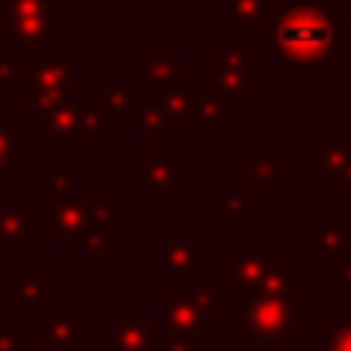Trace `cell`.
<instances>
[{
  "instance_id": "obj_1",
  "label": "cell",
  "mask_w": 351,
  "mask_h": 351,
  "mask_svg": "<svg viewBox=\"0 0 351 351\" xmlns=\"http://www.w3.org/2000/svg\"><path fill=\"white\" fill-rule=\"evenodd\" d=\"M273 51L290 69L328 72L335 65V17L317 0H290L273 17Z\"/></svg>"
},
{
  "instance_id": "obj_2",
  "label": "cell",
  "mask_w": 351,
  "mask_h": 351,
  "mask_svg": "<svg viewBox=\"0 0 351 351\" xmlns=\"http://www.w3.org/2000/svg\"><path fill=\"white\" fill-rule=\"evenodd\" d=\"M242 328H245V335H252L263 345H287V338L300 331L297 304L266 297L263 290H245Z\"/></svg>"
},
{
  "instance_id": "obj_3",
  "label": "cell",
  "mask_w": 351,
  "mask_h": 351,
  "mask_svg": "<svg viewBox=\"0 0 351 351\" xmlns=\"http://www.w3.org/2000/svg\"><path fill=\"white\" fill-rule=\"evenodd\" d=\"M256 82V55H249L239 41H229L222 55L212 58V89L219 99H235L242 89Z\"/></svg>"
},
{
  "instance_id": "obj_4",
  "label": "cell",
  "mask_w": 351,
  "mask_h": 351,
  "mask_svg": "<svg viewBox=\"0 0 351 351\" xmlns=\"http://www.w3.org/2000/svg\"><path fill=\"white\" fill-rule=\"evenodd\" d=\"M7 27L10 38L24 41L27 48H38L55 34L51 0H7Z\"/></svg>"
},
{
  "instance_id": "obj_5",
  "label": "cell",
  "mask_w": 351,
  "mask_h": 351,
  "mask_svg": "<svg viewBox=\"0 0 351 351\" xmlns=\"http://www.w3.org/2000/svg\"><path fill=\"white\" fill-rule=\"evenodd\" d=\"M164 324L174 335H202L205 331V317L208 307L202 304L198 293H184V290H164Z\"/></svg>"
},
{
  "instance_id": "obj_6",
  "label": "cell",
  "mask_w": 351,
  "mask_h": 351,
  "mask_svg": "<svg viewBox=\"0 0 351 351\" xmlns=\"http://www.w3.org/2000/svg\"><path fill=\"white\" fill-rule=\"evenodd\" d=\"M38 222L55 229L62 239H86L93 229V215L82 198H65V202H55L51 208H41Z\"/></svg>"
},
{
  "instance_id": "obj_7",
  "label": "cell",
  "mask_w": 351,
  "mask_h": 351,
  "mask_svg": "<svg viewBox=\"0 0 351 351\" xmlns=\"http://www.w3.org/2000/svg\"><path fill=\"white\" fill-rule=\"evenodd\" d=\"M226 276H229V287H239L242 293L245 290H259V283L266 276V259L256 256V242H242V249L235 256H229Z\"/></svg>"
},
{
  "instance_id": "obj_8",
  "label": "cell",
  "mask_w": 351,
  "mask_h": 351,
  "mask_svg": "<svg viewBox=\"0 0 351 351\" xmlns=\"http://www.w3.org/2000/svg\"><path fill=\"white\" fill-rule=\"evenodd\" d=\"M133 178L143 181L150 191L157 195H178L181 191V178H178V167L164 160L160 150H150L143 164H133Z\"/></svg>"
},
{
  "instance_id": "obj_9",
  "label": "cell",
  "mask_w": 351,
  "mask_h": 351,
  "mask_svg": "<svg viewBox=\"0 0 351 351\" xmlns=\"http://www.w3.org/2000/svg\"><path fill=\"white\" fill-rule=\"evenodd\" d=\"M259 290H263L266 297L297 304L300 293H304V280H300L297 273H290V263H287L283 256H276V259H266V276H263Z\"/></svg>"
},
{
  "instance_id": "obj_10",
  "label": "cell",
  "mask_w": 351,
  "mask_h": 351,
  "mask_svg": "<svg viewBox=\"0 0 351 351\" xmlns=\"http://www.w3.org/2000/svg\"><path fill=\"white\" fill-rule=\"evenodd\" d=\"M82 341H86V324L75 321L69 307H58L55 317L45 321V338H41L45 348H55V345L58 348H79Z\"/></svg>"
},
{
  "instance_id": "obj_11",
  "label": "cell",
  "mask_w": 351,
  "mask_h": 351,
  "mask_svg": "<svg viewBox=\"0 0 351 351\" xmlns=\"http://www.w3.org/2000/svg\"><path fill=\"white\" fill-rule=\"evenodd\" d=\"M133 123L143 133H178L181 130V119L164 106V99H140L133 106Z\"/></svg>"
},
{
  "instance_id": "obj_12",
  "label": "cell",
  "mask_w": 351,
  "mask_h": 351,
  "mask_svg": "<svg viewBox=\"0 0 351 351\" xmlns=\"http://www.w3.org/2000/svg\"><path fill=\"white\" fill-rule=\"evenodd\" d=\"M65 103H69V89H51V86L24 82V113H27V117L48 119L58 106H65Z\"/></svg>"
},
{
  "instance_id": "obj_13",
  "label": "cell",
  "mask_w": 351,
  "mask_h": 351,
  "mask_svg": "<svg viewBox=\"0 0 351 351\" xmlns=\"http://www.w3.org/2000/svg\"><path fill=\"white\" fill-rule=\"evenodd\" d=\"M7 297L14 304H31V300H55V293L41 283V273L34 269H17L7 276Z\"/></svg>"
},
{
  "instance_id": "obj_14",
  "label": "cell",
  "mask_w": 351,
  "mask_h": 351,
  "mask_svg": "<svg viewBox=\"0 0 351 351\" xmlns=\"http://www.w3.org/2000/svg\"><path fill=\"white\" fill-rule=\"evenodd\" d=\"M195 130L198 133H222L226 130V110L212 86H198V106H195Z\"/></svg>"
},
{
  "instance_id": "obj_15",
  "label": "cell",
  "mask_w": 351,
  "mask_h": 351,
  "mask_svg": "<svg viewBox=\"0 0 351 351\" xmlns=\"http://www.w3.org/2000/svg\"><path fill=\"white\" fill-rule=\"evenodd\" d=\"M317 167H321L324 178H348L351 181V136L348 133H335L331 136V147L321 154Z\"/></svg>"
},
{
  "instance_id": "obj_16",
  "label": "cell",
  "mask_w": 351,
  "mask_h": 351,
  "mask_svg": "<svg viewBox=\"0 0 351 351\" xmlns=\"http://www.w3.org/2000/svg\"><path fill=\"white\" fill-rule=\"evenodd\" d=\"M106 348H117V351H147V345H154L150 331L136 321H119V331L113 338L103 341Z\"/></svg>"
},
{
  "instance_id": "obj_17",
  "label": "cell",
  "mask_w": 351,
  "mask_h": 351,
  "mask_svg": "<svg viewBox=\"0 0 351 351\" xmlns=\"http://www.w3.org/2000/svg\"><path fill=\"white\" fill-rule=\"evenodd\" d=\"M226 14L232 24H266L273 21L269 0H226Z\"/></svg>"
},
{
  "instance_id": "obj_18",
  "label": "cell",
  "mask_w": 351,
  "mask_h": 351,
  "mask_svg": "<svg viewBox=\"0 0 351 351\" xmlns=\"http://www.w3.org/2000/svg\"><path fill=\"white\" fill-rule=\"evenodd\" d=\"M287 174H290L287 164L276 160L269 150H263V154H256L249 164H242V178H252V181H283Z\"/></svg>"
},
{
  "instance_id": "obj_19",
  "label": "cell",
  "mask_w": 351,
  "mask_h": 351,
  "mask_svg": "<svg viewBox=\"0 0 351 351\" xmlns=\"http://www.w3.org/2000/svg\"><path fill=\"white\" fill-rule=\"evenodd\" d=\"M45 130L55 136L58 147H72V136H75V103L58 106L51 117L45 119Z\"/></svg>"
},
{
  "instance_id": "obj_20",
  "label": "cell",
  "mask_w": 351,
  "mask_h": 351,
  "mask_svg": "<svg viewBox=\"0 0 351 351\" xmlns=\"http://www.w3.org/2000/svg\"><path fill=\"white\" fill-rule=\"evenodd\" d=\"M164 266L171 269V273H191L195 269V263H198V252H195V245H188V242H181V239H171L167 245H164Z\"/></svg>"
},
{
  "instance_id": "obj_21",
  "label": "cell",
  "mask_w": 351,
  "mask_h": 351,
  "mask_svg": "<svg viewBox=\"0 0 351 351\" xmlns=\"http://www.w3.org/2000/svg\"><path fill=\"white\" fill-rule=\"evenodd\" d=\"M164 106L174 113L178 119L184 117H195V106H198V86H174V89H167L164 93Z\"/></svg>"
},
{
  "instance_id": "obj_22",
  "label": "cell",
  "mask_w": 351,
  "mask_h": 351,
  "mask_svg": "<svg viewBox=\"0 0 351 351\" xmlns=\"http://www.w3.org/2000/svg\"><path fill=\"white\" fill-rule=\"evenodd\" d=\"M348 239H351L348 226H328V229L317 232V249H321V256L338 259V256L348 252Z\"/></svg>"
},
{
  "instance_id": "obj_23",
  "label": "cell",
  "mask_w": 351,
  "mask_h": 351,
  "mask_svg": "<svg viewBox=\"0 0 351 351\" xmlns=\"http://www.w3.org/2000/svg\"><path fill=\"white\" fill-rule=\"evenodd\" d=\"M21 160H24L21 136H17L7 123H0V178H3V174H10V167H14V164H21Z\"/></svg>"
},
{
  "instance_id": "obj_24",
  "label": "cell",
  "mask_w": 351,
  "mask_h": 351,
  "mask_svg": "<svg viewBox=\"0 0 351 351\" xmlns=\"http://www.w3.org/2000/svg\"><path fill=\"white\" fill-rule=\"evenodd\" d=\"M82 242H86V249H89L93 256H117V222H110V226H93Z\"/></svg>"
},
{
  "instance_id": "obj_25",
  "label": "cell",
  "mask_w": 351,
  "mask_h": 351,
  "mask_svg": "<svg viewBox=\"0 0 351 351\" xmlns=\"http://www.w3.org/2000/svg\"><path fill=\"white\" fill-rule=\"evenodd\" d=\"M147 75H150V82L164 86V93H167V89L178 86V62L167 58V55H150V62H147Z\"/></svg>"
},
{
  "instance_id": "obj_26",
  "label": "cell",
  "mask_w": 351,
  "mask_h": 351,
  "mask_svg": "<svg viewBox=\"0 0 351 351\" xmlns=\"http://www.w3.org/2000/svg\"><path fill=\"white\" fill-rule=\"evenodd\" d=\"M133 106H136L133 89H126V86H106L103 89V113L123 117V113H133Z\"/></svg>"
},
{
  "instance_id": "obj_27",
  "label": "cell",
  "mask_w": 351,
  "mask_h": 351,
  "mask_svg": "<svg viewBox=\"0 0 351 351\" xmlns=\"http://www.w3.org/2000/svg\"><path fill=\"white\" fill-rule=\"evenodd\" d=\"M38 191H41L45 198L65 202V198H72V174H69L65 167H58L51 178H41V181H38Z\"/></svg>"
},
{
  "instance_id": "obj_28",
  "label": "cell",
  "mask_w": 351,
  "mask_h": 351,
  "mask_svg": "<svg viewBox=\"0 0 351 351\" xmlns=\"http://www.w3.org/2000/svg\"><path fill=\"white\" fill-rule=\"evenodd\" d=\"M89 215H93V226H110L117 222V198L113 195H93V198H82Z\"/></svg>"
},
{
  "instance_id": "obj_29",
  "label": "cell",
  "mask_w": 351,
  "mask_h": 351,
  "mask_svg": "<svg viewBox=\"0 0 351 351\" xmlns=\"http://www.w3.org/2000/svg\"><path fill=\"white\" fill-rule=\"evenodd\" d=\"M103 106H89V103H75V133H99L103 126Z\"/></svg>"
},
{
  "instance_id": "obj_30",
  "label": "cell",
  "mask_w": 351,
  "mask_h": 351,
  "mask_svg": "<svg viewBox=\"0 0 351 351\" xmlns=\"http://www.w3.org/2000/svg\"><path fill=\"white\" fill-rule=\"evenodd\" d=\"M24 239V215L17 208L0 212V242H21Z\"/></svg>"
},
{
  "instance_id": "obj_31",
  "label": "cell",
  "mask_w": 351,
  "mask_h": 351,
  "mask_svg": "<svg viewBox=\"0 0 351 351\" xmlns=\"http://www.w3.org/2000/svg\"><path fill=\"white\" fill-rule=\"evenodd\" d=\"M256 205H259L256 195H229V198H226V219H229V226H239L242 215L252 212Z\"/></svg>"
},
{
  "instance_id": "obj_32",
  "label": "cell",
  "mask_w": 351,
  "mask_h": 351,
  "mask_svg": "<svg viewBox=\"0 0 351 351\" xmlns=\"http://www.w3.org/2000/svg\"><path fill=\"white\" fill-rule=\"evenodd\" d=\"M0 82L3 86H24L21 55H0Z\"/></svg>"
},
{
  "instance_id": "obj_33",
  "label": "cell",
  "mask_w": 351,
  "mask_h": 351,
  "mask_svg": "<svg viewBox=\"0 0 351 351\" xmlns=\"http://www.w3.org/2000/svg\"><path fill=\"white\" fill-rule=\"evenodd\" d=\"M335 287L338 290H351V252L335 259Z\"/></svg>"
},
{
  "instance_id": "obj_34",
  "label": "cell",
  "mask_w": 351,
  "mask_h": 351,
  "mask_svg": "<svg viewBox=\"0 0 351 351\" xmlns=\"http://www.w3.org/2000/svg\"><path fill=\"white\" fill-rule=\"evenodd\" d=\"M331 351H351V321H341L338 328H335V335H331Z\"/></svg>"
},
{
  "instance_id": "obj_35",
  "label": "cell",
  "mask_w": 351,
  "mask_h": 351,
  "mask_svg": "<svg viewBox=\"0 0 351 351\" xmlns=\"http://www.w3.org/2000/svg\"><path fill=\"white\" fill-rule=\"evenodd\" d=\"M198 297H202V304L208 307V304H222L226 300V290H195Z\"/></svg>"
},
{
  "instance_id": "obj_36",
  "label": "cell",
  "mask_w": 351,
  "mask_h": 351,
  "mask_svg": "<svg viewBox=\"0 0 351 351\" xmlns=\"http://www.w3.org/2000/svg\"><path fill=\"white\" fill-rule=\"evenodd\" d=\"M167 351H188V345H184V341H171V345H167Z\"/></svg>"
},
{
  "instance_id": "obj_37",
  "label": "cell",
  "mask_w": 351,
  "mask_h": 351,
  "mask_svg": "<svg viewBox=\"0 0 351 351\" xmlns=\"http://www.w3.org/2000/svg\"><path fill=\"white\" fill-rule=\"evenodd\" d=\"M348 48H351V3H348Z\"/></svg>"
}]
</instances>
